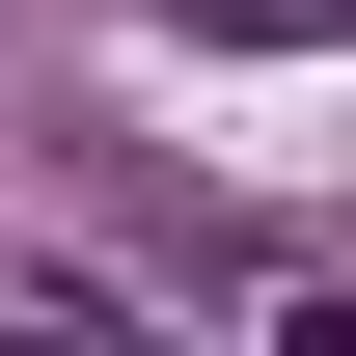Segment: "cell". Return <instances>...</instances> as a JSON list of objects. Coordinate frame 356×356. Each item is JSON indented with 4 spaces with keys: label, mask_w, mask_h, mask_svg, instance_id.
Returning <instances> with one entry per match:
<instances>
[{
    "label": "cell",
    "mask_w": 356,
    "mask_h": 356,
    "mask_svg": "<svg viewBox=\"0 0 356 356\" xmlns=\"http://www.w3.org/2000/svg\"><path fill=\"white\" fill-rule=\"evenodd\" d=\"M247 28H329V0H247Z\"/></svg>",
    "instance_id": "1"
}]
</instances>
